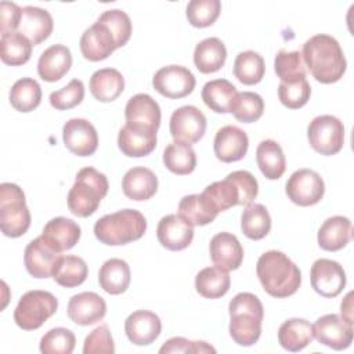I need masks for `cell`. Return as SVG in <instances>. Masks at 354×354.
Here are the masks:
<instances>
[{
    "label": "cell",
    "instance_id": "cell-43",
    "mask_svg": "<svg viewBox=\"0 0 354 354\" xmlns=\"http://www.w3.org/2000/svg\"><path fill=\"white\" fill-rule=\"evenodd\" d=\"M266 72L263 57L252 50L242 51L234 61V76L246 86H253L261 82Z\"/></svg>",
    "mask_w": 354,
    "mask_h": 354
},
{
    "label": "cell",
    "instance_id": "cell-31",
    "mask_svg": "<svg viewBox=\"0 0 354 354\" xmlns=\"http://www.w3.org/2000/svg\"><path fill=\"white\" fill-rule=\"evenodd\" d=\"M314 340V326L304 318H290L278 329V343L288 351L296 353Z\"/></svg>",
    "mask_w": 354,
    "mask_h": 354
},
{
    "label": "cell",
    "instance_id": "cell-36",
    "mask_svg": "<svg viewBox=\"0 0 354 354\" xmlns=\"http://www.w3.org/2000/svg\"><path fill=\"white\" fill-rule=\"evenodd\" d=\"M202 195L210 202V205L220 213L232 206L241 205V191L235 180L228 174L221 181H214L207 185Z\"/></svg>",
    "mask_w": 354,
    "mask_h": 354
},
{
    "label": "cell",
    "instance_id": "cell-23",
    "mask_svg": "<svg viewBox=\"0 0 354 354\" xmlns=\"http://www.w3.org/2000/svg\"><path fill=\"white\" fill-rule=\"evenodd\" d=\"M54 29L51 14L40 7L26 6L22 8V15L15 32L25 36L33 46L44 41Z\"/></svg>",
    "mask_w": 354,
    "mask_h": 354
},
{
    "label": "cell",
    "instance_id": "cell-45",
    "mask_svg": "<svg viewBox=\"0 0 354 354\" xmlns=\"http://www.w3.org/2000/svg\"><path fill=\"white\" fill-rule=\"evenodd\" d=\"M264 101L261 95L253 91H241L236 94L231 106V113L241 123H253L263 116Z\"/></svg>",
    "mask_w": 354,
    "mask_h": 354
},
{
    "label": "cell",
    "instance_id": "cell-14",
    "mask_svg": "<svg viewBox=\"0 0 354 354\" xmlns=\"http://www.w3.org/2000/svg\"><path fill=\"white\" fill-rule=\"evenodd\" d=\"M62 140L68 151L77 156H90L98 148V134L87 119H69L62 127Z\"/></svg>",
    "mask_w": 354,
    "mask_h": 354
},
{
    "label": "cell",
    "instance_id": "cell-52",
    "mask_svg": "<svg viewBox=\"0 0 354 354\" xmlns=\"http://www.w3.org/2000/svg\"><path fill=\"white\" fill-rule=\"evenodd\" d=\"M159 353H192V354H201V353H216V348L206 342H194L188 340L181 336H176L169 339L160 348Z\"/></svg>",
    "mask_w": 354,
    "mask_h": 354
},
{
    "label": "cell",
    "instance_id": "cell-48",
    "mask_svg": "<svg viewBox=\"0 0 354 354\" xmlns=\"http://www.w3.org/2000/svg\"><path fill=\"white\" fill-rule=\"evenodd\" d=\"M310 95L311 87L306 79L292 83L281 82L278 86V98L281 104L289 109H299L304 106L308 102Z\"/></svg>",
    "mask_w": 354,
    "mask_h": 354
},
{
    "label": "cell",
    "instance_id": "cell-1",
    "mask_svg": "<svg viewBox=\"0 0 354 354\" xmlns=\"http://www.w3.org/2000/svg\"><path fill=\"white\" fill-rule=\"evenodd\" d=\"M303 61L313 77L324 84L336 83L346 72L347 61L339 41L330 35L311 36L303 44Z\"/></svg>",
    "mask_w": 354,
    "mask_h": 354
},
{
    "label": "cell",
    "instance_id": "cell-32",
    "mask_svg": "<svg viewBox=\"0 0 354 354\" xmlns=\"http://www.w3.org/2000/svg\"><path fill=\"white\" fill-rule=\"evenodd\" d=\"M256 162L268 180H278L286 169V159L281 145L274 140H263L256 149Z\"/></svg>",
    "mask_w": 354,
    "mask_h": 354
},
{
    "label": "cell",
    "instance_id": "cell-51",
    "mask_svg": "<svg viewBox=\"0 0 354 354\" xmlns=\"http://www.w3.org/2000/svg\"><path fill=\"white\" fill-rule=\"evenodd\" d=\"M84 354H113L115 353V343L112 335L109 332L108 325H100L94 330H91L83 344Z\"/></svg>",
    "mask_w": 354,
    "mask_h": 354
},
{
    "label": "cell",
    "instance_id": "cell-46",
    "mask_svg": "<svg viewBox=\"0 0 354 354\" xmlns=\"http://www.w3.org/2000/svg\"><path fill=\"white\" fill-rule=\"evenodd\" d=\"M221 12L218 0H191L187 6V19L195 28L212 26Z\"/></svg>",
    "mask_w": 354,
    "mask_h": 354
},
{
    "label": "cell",
    "instance_id": "cell-6",
    "mask_svg": "<svg viewBox=\"0 0 354 354\" xmlns=\"http://www.w3.org/2000/svg\"><path fill=\"white\" fill-rule=\"evenodd\" d=\"M30 227V212L22 188L12 183L0 184V228L8 238L22 236Z\"/></svg>",
    "mask_w": 354,
    "mask_h": 354
},
{
    "label": "cell",
    "instance_id": "cell-13",
    "mask_svg": "<svg viewBox=\"0 0 354 354\" xmlns=\"http://www.w3.org/2000/svg\"><path fill=\"white\" fill-rule=\"evenodd\" d=\"M314 326V337L324 346L333 350H344L353 342V324L337 314L319 317Z\"/></svg>",
    "mask_w": 354,
    "mask_h": 354
},
{
    "label": "cell",
    "instance_id": "cell-12",
    "mask_svg": "<svg viewBox=\"0 0 354 354\" xmlns=\"http://www.w3.org/2000/svg\"><path fill=\"white\" fill-rule=\"evenodd\" d=\"M313 289L324 297H336L346 286V272L343 267L330 259H318L310 271Z\"/></svg>",
    "mask_w": 354,
    "mask_h": 354
},
{
    "label": "cell",
    "instance_id": "cell-18",
    "mask_svg": "<svg viewBox=\"0 0 354 354\" xmlns=\"http://www.w3.org/2000/svg\"><path fill=\"white\" fill-rule=\"evenodd\" d=\"M156 236L163 248L178 252L191 245L194 239V227L178 214H167L159 220Z\"/></svg>",
    "mask_w": 354,
    "mask_h": 354
},
{
    "label": "cell",
    "instance_id": "cell-33",
    "mask_svg": "<svg viewBox=\"0 0 354 354\" xmlns=\"http://www.w3.org/2000/svg\"><path fill=\"white\" fill-rule=\"evenodd\" d=\"M130 279V267L122 259L106 260L98 271V283L109 295H120L126 292Z\"/></svg>",
    "mask_w": 354,
    "mask_h": 354
},
{
    "label": "cell",
    "instance_id": "cell-9",
    "mask_svg": "<svg viewBox=\"0 0 354 354\" xmlns=\"http://www.w3.org/2000/svg\"><path fill=\"white\" fill-rule=\"evenodd\" d=\"M288 198L297 206L317 205L325 194L322 177L311 169H299L292 173L285 185Z\"/></svg>",
    "mask_w": 354,
    "mask_h": 354
},
{
    "label": "cell",
    "instance_id": "cell-20",
    "mask_svg": "<svg viewBox=\"0 0 354 354\" xmlns=\"http://www.w3.org/2000/svg\"><path fill=\"white\" fill-rule=\"evenodd\" d=\"M162 330L160 318L148 310H137L124 321L127 339L136 346H148L153 343Z\"/></svg>",
    "mask_w": 354,
    "mask_h": 354
},
{
    "label": "cell",
    "instance_id": "cell-8",
    "mask_svg": "<svg viewBox=\"0 0 354 354\" xmlns=\"http://www.w3.org/2000/svg\"><path fill=\"white\" fill-rule=\"evenodd\" d=\"M307 138L311 148L325 156L340 152L344 144V126L332 115L314 118L307 127Z\"/></svg>",
    "mask_w": 354,
    "mask_h": 354
},
{
    "label": "cell",
    "instance_id": "cell-30",
    "mask_svg": "<svg viewBox=\"0 0 354 354\" xmlns=\"http://www.w3.org/2000/svg\"><path fill=\"white\" fill-rule=\"evenodd\" d=\"M227 59V48L218 37H207L199 41L194 50V64L201 73L220 71Z\"/></svg>",
    "mask_w": 354,
    "mask_h": 354
},
{
    "label": "cell",
    "instance_id": "cell-34",
    "mask_svg": "<svg viewBox=\"0 0 354 354\" xmlns=\"http://www.w3.org/2000/svg\"><path fill=\"white\" fill-rule=\"evenodd\" d=\"M236 94V87L227 79H214L207 82L201 93L205 105L216 113L231 112Z\"/></svg>",
    "mask_w": 354,
    "mask_h": 354
},
{
    "label": "cell",
    "instance_id": "cell-15",
    "mask_svg": "<svg viewBox=\"0 0 354 354\" xmlns=\"http://www.w3.org/2000/svg\"><path fill=\"white\" fill-rule=\"evenodd\" d=\"M79 46L83 57L93 62L108 58L118 48L112 32L98 19L83 32Z\"/></svg>",
    "mask_w": 354,
    "mask_h": 354
},
{
    "label": "cell",
    "instance_id": "cell-50",
    "mask_svg": "<svg viewBox=\"0 0 354 354\" xmlns=\"http://www.w3.org/2000/svg\"><path fill=\"white\" fill-rule=\"evenodd\" d=\"M84 98V84L79 79L71 80L61 90L50 94V104L57 111H66L77 106Z\"/></svg>",
    "mask_w": 354,
    "mask_h": 354
},
{
    "label": "cell",
    "instance_id": "cell-17",
    "mask_svg": "<svg viewBox=\"0 0 354 354\" xmlns=\"http://www.w3.org/2000/svg\"><path fill=\"white\" fill-rule=\"evenodd\" d=\"M248 148L249 138L242 129L232 124H227L217 130L213 142V149L218 160L224 163L241 160L242 158H245Z\"/></svg>",
    "mask_w": 354,
    "mask_h": 354
},
{
    "label": "cell",
    "instance_id": "cell-2",
    "mask_svg": "<svg viewBox=\"0 0 354 354\" xmlns=\"http://www.w3.org/2000/svg\"><path fill=\"white\" fill-rule=\"evenodd\" d=\"M256 274L263 289L277 299L295 295L301 285L299 267L279 250L263 253L257 260Z\"/></svg>",
    "mask_w": 354,
    "mask_h": 354
},
{
    "label": "cell",
    "instance_id": "cell-47",
    "mask_svg": "<svg viewBox=\"0 0 354 354\" xmlns=\"http://www.w3.org/2000/svg\"><path fill=\"white\" fill-rule=\"evenodd\" d=\"M76 337L66 328H53L40 339V351L43 354H71L75 348Z\"/></svg>",
    "mask_w": 354,
    "mask_h": 354
},
{
    "label": "cell",
    "instance_id": "cell-53",
    "mask_svg": "<svg viewBox=\"0 0 354 354\" xmlns=\"http://www.w3.org/2000/svg\"><path fill=\"white\" fill-rule=\"evenodd\" d=\"M22 15V8L10 1H1L0 3V32L8 33V32H15L19 24Z\"/></svg>",
    "mask_w": 354,
    "mask_h": 354
},
{
    "label": "cell",
    "instance_id": "cell-35",
    "mask_svg": "<svg viewBox=\"0 0 354 354\" xmlns=\"http://www.w3.org/2000/svg\"><path fill=\"white\" fill-rule=\"evenodd\" d=\"M177 214L194 227L210 224L217 217L218 212L202 194H191L181 198Z\"/></svg>",
    "mask_w": 354,
    "mask_h": 354
},
{
    "label": "cell",
    "instance_id": "cell-44",
    "mask_svg": "<svg viewBox=\"0 0 354 354\" xmlns=\"http://www.w3.org/2000/svg\"><path fill=\"white\" fill-rule=\"evenodd\" d=\"M274 69L281 82L292 83L306 79V64L300 51L281 50L274 59Z\"/></svg>",
    "mask_w": 354,
    "mask_h": 354
},
{
    "label": "cell",
    "instance_id": "cell-4",
    "mask_svg": "<svg viewBox=\"0 0 354 354\" xmlns=\"http://www.w3.org/2000/svg\"><path fill=\"white\" fill-rule=\"evenodd\" d=\"M147 231V220L136 209H123L105 214L94 224L95 238L109 246L126 245L138 241Z\"/></svg>",
    "mask_w": 354,
    "mask_h": 354
},
{
    "label": "cell",
    "instance_id": "cell-21",
    "mask_svg": "<svg viewBox=\"0 0 354 354\" xmlns=\"http://www.w3.org/2000/svg\"><path fill=\"white\" fill-rule=\"evenodd\" d=\"M160 116L159 104L145 93L133 95L124 108L126 123L142 129L158 131L160 126Z\"/></svg>",
    "mask_w": 354,
    "mask_h": 354
},
{
    "label": "cell",
    "instance_id": "cell-39",
    "mask_svg": "<svg viewBox=\"0 0 354 354\" xmlns=\"http://www.w3.org/2000/svg\"><path fill=\"white\" fill-rule=\"evenodd\" d=\"M33 44L18 32L3 33L0 39L1 61L11 66H19L30 59Z\"/></svg>",
    "mask_w": 354,
    "mask_h": 354
},
{
    "label": "cell",
    "instance_id": "cell-54",
    "mask_svg": "<svg viewBox=\"0 0 354 354\" xmlns=\"http://www.w3.org/2000/svg\"><path fill=\"white\" fill-rule=\"evenodd\" d=\"M353 292H348L346 295V297L343 299L342 304H340V313H342V318H344L347 322L353 324V300H351Z\"/></svg>",
    "mask_w": 354,
    "mask_h": 354
},
{
    "label": "cell",
    "instance_id": "cell-5",
    "mask_svg": "<svg viewBox=\"0 0 354 354\" xmlns=\"http://www.w3.org/2000/svg\"><path fill=\"white\" fill-rule=\"evenodd\" d=\"M108 178L104 173H100L94 167L80 169L68 194V209L77 217L94 214L108 194Z\"/></svg>",
    "mask_w": 354,
    "mask_h": 354
},
{
    "label": "cell",
    "instance_id": "cell-49",
    "mask_svg": "<svg viewBox=\"0 0 354 354\" xmlns=\"http://www.w3.org/2000/svg\"><path fill=\"white\" fill-rule=\"evenodd\" d=\"M98 21L105 24L108 26V29L112 32V35L116 40L118 48L123 47L130 40L131 21H130V17L124 11H122L119 8L106 10L98 17Z\"/></svg>",
    "mask_w": 354,
    "mask_h": 354
},
{
    "label": "cell",
    "instance_id": "cell-42",
    "mask_svg": "<svg viewBox=\"0 0 354 354\" xmlns=\"http://www.w3.org/2000/svg\"><path fill=\"white\" fill-rule=\"evenodd\" d=\"M41 87L32 77L17 80L10 90V104L18 112H30L40 105Z\"/></svg>",
    "mask_w": 354,
    "mask_h": 354
},
{
    "label": "cell",
    "instance_id": "cell-25",
    "mask_svg": "<svg viewBox=\"0 0 354 354\" xmlns=\"http://www.w3.org/2000/svg\"><path fill=\"white\" fill-rule=\"evenodd\" d=\"M118 147L129 158L147 156L156 147V131L126 123L119 130Z\"/></svg>",
    "mask_w": 354,
    "mask_h": 354
},
{
    "label": "cell",
    "instance_id": "cell-16",
    "mask_svg": "<svg viewBox=\"0 0 354 354\" xmlns=\"http://www.w3.org/2000/svg\"><path fill=\"white\" fill-rule=\"evenodd\" d=\"M66 313L72 322L87 326L100 322L105 317L106 303L95 292H82L69 299Z\"/></svg>",
    "mask_w": 354,
    "mask_h": 354
},
{
    "label": "cell",
    "instance_id": "cell-27",
    "mask_svg": "<svg viewBox=\"0 0 354 354\" xmlns=\"http://www.w3.org/2000/svg\"><path fill=\"white\" fill-rule=\"evenodd\" d=\"M122 189L131 201H148L158 191V177L148 167H131L123 176Z\"/></svg>",
    "mask_w": 354,
    "mask_h": 354
},
{
    "label": "cell",
    "instance_id": "cell-3",
    "mask_svg": "<svg viewBox=\"0 0 354 354\" xmlns=\"http://www.w3.org/2000/svg\"><path fill=\"white\" fill-rule=\"evenodd\" d=\"M230 336L243 347L253 346L261 335L264 308L260 299L249 292H241L232 297L228 306Z\"/></svg>",
    "mask_w": 354,
    "mask_h": 354
},
{
    "label": "cell",
    "instance_id": "cell-38",
    "mask_svg": "<svg viewBox=\"0 0 354 354\" xmlns=\"http://www.w3.org/2000/svg\"><path fill=\"white\" fill-rule=\"evenodd\" d=\"M231 285V277L218 267H206L195 277V289L205 299H218L224 296Z\"/></svg>",
    "mask_w": 354,
    "mask_h": 354
},
{
    "label": "cell",
    "instance_id": "cell-10",
    "mask_svg": "<svg viewBox=\"0 0 354 354\" xmlns=\"http://www.w3.org/2000/svg\"><path fill=\"white\" fill-rule=\"evenodd\" d=\"M195 76L181 65H167L160 68L152 77L153 88L166 98L178 100L191 94L195 88Z\"/></svg>",
    "mask_w": 354,
    "mask_h": 354
},
{
    "label": "cell",
    "instance_id": "cell-24",
    "mask_svg": "<svg viewBox=\"0 0 354 354\" xmlns=\"http://www.w3.org/2000/svg\"><path fill=\"white\" fill-rule=\"evenodd\" d=\"M82 230L71 218L54 217L43 228L41 238L55 252L62 253L72 249L80 239Z\"/></svg>",
    "mask_w": 354,
    "mask_h": 354
},
{
    "label": "cell",
    "instance_id": "cell-28",
    "mask_svg": "<svg viewBox=\"0 0 354 354\" xmlns=\"http://www.w3.org/2000/svg\"><path fill=\"white\" fill-rule=\"evenodd\" d=\"M353 236V224L344 216H332L326 218L318 230V245L326 252L343 249Z\"/></svg>",
    "mask_w": 354,
    "mask_h": 354
},
{
    "label": "cell",
    "instance_id": "cell-22",
    "mask_svg": "<svg viewBox=\"0 0 354 354\" xmlns=\"http://www.w3.org/2000/svg\"><path fill=\"white\" fill-rule=\"evenodd\" d=\"M59 257L61 254L53 250L40 235L26 245L24 263L26 271L33 278H48L53 277L54 267Z\"/></svg>",
    "mask_w": 354,
    "mask_h": 354
},
{
    "label": "cell",
    "instance_id": "cell-11",
    "mask_svg": "<svg viewBox=\"0 0 354 354\" xmlns=\"http://www.w3.org/2000/svg\"><path fill=\"white\" fill-rule=\"evenodd\" d=\"M170 134L174 141L195 144L206 131V116L194 105L177 108L170 116Z\"/></svg>",
    "mask_w": 354,
    "mask_h": 354
},
{
    "label": "cell",
    "instance_id": "cell-41",
    "mask_svg": "<svg viewBox=\"0 0 354 354\" xmlns=\"http://www.w3.org/2000/svg\"><path fill=\"white\" fill-rule=\"evenodd\" d=\"M163 163L174 174L185 176L195 170L196 155L194 148L185 142H170L163 151Z\"/></svg>",
    "mask_w": 354,
    "mask_h": 354
},
{
    "label": "cell",
    "instance_id": "cell-37",
    "mask_svg": "<svg viewBox=\"0 0 354 354\" xmlns=\"http://www.w3.org/2000/svg\"><path fill=\"white\" fill-rule=\"evenodd\" d=\"M88 275V267L86 261L73 254L61 256L54 267L53 278L64 288H75L82 285Z\"/></svg>",
    "mask_w": 354,
    "mask_h": 354
},
{
    "label": "cell",
    "instance_id": "cell-7",
    "mask_svg": "<svg viewBox=\"0 0 354 354\" xmlns=\"http://www.w3.org/2000/svg\"><path fill=\"white\" fill-rule=\"evenodd\" d=\"M58 308L57 297L47 290H29L14 310V321L24 330L39 329Z\"/></svg>",
    "mask_w": 354,
    "mask_h": 354
},
{
    "label": "cell",
    "instance_id": "cell-26",
    "mask_svg": "<svg viewBox=\"0 0 354 354\" xmlns=\"http://www.w3.org/2000/svg\"><path fill=\"white\" fill-rule=\"evenodd\" d=\"M72 66L71 50L64 44L46 48L37 61V73L44 82H58Z\"/></svg>",
    "mask_w": 354,
    "mask_h": 354
},
{
    "label": "cell",
    "instance_id": "cell-40",
    "mask_svg": "<svg viewBox=\"0 0 354 354\" xmlns=\"http://www.w3.org/2000/svg\"><path fill=\"white\" fill-rule=\"evenodd\" d=\"M241 228L249 239H263L271 230V217L267 207L261 203L248 205L241 214Z\"/></svg>",
    "mask_w": 354,
    "mask_h": 354
},
{
    "label": "cell",
    "instance_id": "cell-19",
    "mask_svg": "<svg viewBox=\"0 0 354 354\" xmlns=\"http://www.w3.org/2000/svg\"><path fill=\"white\" fill-rule=\"evenodd\" d=\"M209 253L213 264L227 272L239 268L243 261V248L231 232L216 234L210 239Z\"/></svg>",
    "mask_w": 354,
    "mask_h": 354
},
{
    "label": "cell",
    "instance_id": "cell-29",
    "mask_svg": "<svg viewBox=\"0 0 354 354\" xmlns=\"http://www.w3.org/2000/svg\"><path fill=\"white\" fill-rule=\"evenodd\" d=\"M90 93L100 102L115 101L124 90V77L115 68L95 71L90 77Z\"/></svg>",
    "mask_w": 354,
    "mask_h": 354
}]
</instances>
